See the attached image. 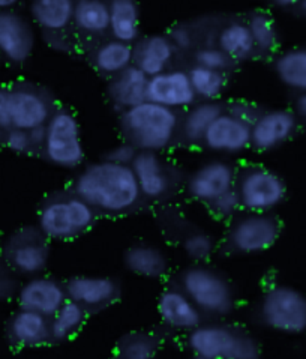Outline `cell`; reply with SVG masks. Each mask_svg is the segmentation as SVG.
I'll return each instance as SVG.
<instances>
[{
	"mask_svg": "<svg viewBox=\"0 0 306 359\" xmlns=\"http://www.w3.org/2000/svg\"><path fill=\"white\" fill-rule=\"evenodd\" d=\"M72 191L97 212L111 217L132 212L143 200L132 167L105 158L83 168L74 181Z\"/></svg>",
	"mask_w": 306,
	"mask_h": 359,
	"instance_id": "obj_1",
	"label": "cell"
},
{
	"mask_svg": "<svg viewBox=\"0 0 306 359\" xmlns=\"http://www.w3.org/2000/svg\"><path fill=\"white\" fill-rule=\"evenodd\" d=\"M181 123L177 110L152 101H144L120 114L125 140L147 152L167 151L181 134Z\"/></svg>",
	"mask_w": 306,
	"mask_h": 359,
	"instance_id": "obj_2",
	"label": "cell"
},
{
	"mask_svg": "<svg viewBox=\"0 0 306 359\" xmlns=\"http://www.w3.org/2000/svg\"><path fill=\"white\" fill-rule=\"evenodd\" d=\"M95 210L74 191L46 198L38 210V229L50 241L67 242L89 231L97 221Z\"/></svg>",
	"mask_w": 306,
	"mask_h": 359,
	"instance_id": "obj_3",
	"label": "cell"
},
{
	"mask_svg": "<svg viewBox=\"0 0 306 359\" xmlns=\"http://www.w3.org/2000/svg\"><path fill=\"white\" fill-rule=\"evenodd\" d=\"M194 359H260L261 346L251 334L225 323H202L188 332Z\"/></svg>",
	"mask_w": 306,
	"mask_h": 359,
	"instance_id": "obj_4",
	"label": "cell"
},
{
	"mask_svg": "<svg viewBox=\"0 0 306 359\" xmlns=\"http://www.w3.org/2000/svg\"><path fill=\"white\" fill-rule=\"evenodd\" d=\"M181 289L207 316L223 318L236 307V293L231 283L219 271L202 263L181 273Z\"/></svg>",
	"mask_w": 306,
	"mask_h": 359,
	"instance_id": "obj_5",
	"label": "cell"
},
{
	"mask_svg": "<svg viewBox=\"0 0 306 359\" xmlns=\"http://www.w3.org/2000/svg\"><path fill=\"white\" fill-rule=\"evenodd\" d=\"M258 316L272 331L287 335L306 332V294L288 284H272L260 299Z\"/></svg>",
	"mask_w": 306,
	"mask_h": 359,
	"instance_id": "obj_6",
	"label": "cell"
},
{
	"mask_svg": "<svg viewBox=\"0 0 306 359\" xmlns=\"http://www.w3.org/2000/svg\"><path fill=\"white\" fill-rule=\"evenodd\" d=\"M42 152L47 160L59 168L74 170L83 164L84 151L81 126L71 109H56L46 123V140Z\"/></svg>",
	"mask_w": 306,
	"mask_h": 359,
	"instance_id": "obj_7",
	"label": "cell"
},
{
	"mask_svg": "<svg viewBox=\"0 0 306 359\" xmlns=\"http://www.w3.org/2000/svg\"><path fill=\"white\" fill-rule=\"evenodd\" d=\"M236 193L245 212H272L287 197V184L275 170L251 164L237 172Z\"/></svg>",
	"mask_w": 306,
	"mask_h": 359,
	"instance_id": "obj_8",
	"label": "cell"
},
{
	"mask_svg": "<svg viewBox=\"0 0 306 359\" xmlns=\"http://www.w3.org/2000/svg\"><path fill=\"white\" fill-rule=\"evenodd\" d=\"M281 236V223L272 212H245L235 217L227 235L230 250L240 256L266 252Z\"/></svg>",
	"mask_w": 306,
	"mask_h": 359,
	"instance_id": "obj_9",
	"label": "cell"
},
{
	"mask_svg": "<svg viewBox=\"0 0 306 359\" xmlns=\"http://www.w3.org/2000/svg\"><path fill=\"white\" fill-rule=\"evenodd\" d=\"M53 111L55 109L46 90L34 84H18L9 88L11 128L32 131L38 126H44Z\"/></svg>",
	"mask_w": 306,
	"mask_h": 359,
	"instance_id": "obj_10",
	"label": "cell"
},
{
	"mask_svg": "<svg viewBox=\"0 0 306 359\" xmlns=\"http://www.w3.org/2000/svg\"><path fill=\"white\" fill-rule=\"evenodd\" d=\"M9 265L18 273L35 277L46 271L50 260L47 238L38 227H23L9 239L6 248Z\"/></svg>",
	"mask_w": 306,
	"mask_h": 359,
	"instance_id": "obj_11",
	"label": "cell"
},
{
	"mask_svg": "<svg viewBox=\"0 0 306 359\" xmlns=\"http://www.w3.org/2000/svg\"><path fill=\"white\" fill-rule=\"evenodd\" d=\"M237 170L225 160H209L198 165L186 181V193L195 202L209 206L215 198L235 189Z\"/></svg>",
	"mask_w": 306,
	"mask_h": 359,
	"instance_id": "obj_12",
	"label": "cell"
},
{
	"mask_svg": "<svg viewBox=\"0 0 306 359\" xmlns=\"http://www.w3.org/2000/svg\"><path fill=\"white\" fill-rule=\"evenodd\" d=\"M299 118L287 109H272L258 114L251 123V147L258 152L275 151L298 133Z\"/></svg>",
	"mask_w": 306,
	"mask_h": 359,
	"instance_id": "obj_13",
	"label": "cell"
},
{
	"mask_svg": "<svg viewBox=\"0 0 306 359\" xmlns=\"http://www.w3.org/2000/svg\"><path fill=\"white\" fill-rule=\"evenodd\" d=\"M35 50L30 21L14 9L0 11V55L13 65H23Z\"/></svg>",
	"mask_w": 306,
	"mask_h": 359,
	"instance_id": "obj_14",
	"label": "cell"
},
{
	"mask_svg": "<svg viewBox=\"0 0 306 359\" xmlns=\"http://www.w3.org/2000/svg\"><path fill=\"white\" fill-rule=\"evenodd\" d=\"M195 93L188 71L167 69L147 81V101L181 110L195 104Z\"/></svg>",
	"mask_w": 306,
	"mask_h": 359,
	"instance_id": "obj_15",
	"label": "cell"
},
{
	"mask_svg": "<svg viewBox=\"0 0 306 359\" xmlns=\"http://www.w3.org/2000/svg\"><path fill=\"white\" fill-rule=\"evenodd\" d=\"M203 144L215 154L239 155L251 147V123L224 110L210 125Z\"/></svg>",
	"mask_w": 306,
	"mask_h": 359,
	"instance_id": "obj_16",
	"label": "cell"
},
{
	"mask_svg": "<svg viewBox=\"0 0 306 359\" xmlns=\"http://www.w3.org/2000/svg\"><path fill=\"white\" fill-rule=\"evenodd\" d=\"M131 167L143 198L161 200L173 191V170L158 152L139 151Z\"/></svg>",
	"mask_w": 306,
	"mask_h": 359,
	"instance_id": "obj_17",
	"label": "cell"
},
{
	"mask_svg": "<svg viewBox=\"0 0 306 359\" xmlns=\"http://www.w3.org/2000/svg\"><path fill=\"white\" fill-rule=\"evenodd\" d=\"M67 299L65 284L44 276L30 277L18 290L20 309L35 311L48 319Z\"/></svg>",
	"mask_w": 306,
	"mask_h": 359,
	"instance_id": "obj_18",
	"label": "cell"
},
{
	"mask_svg": "<svg viewBox=\"0 0 306 359\" xmlns=\"http://www.w3.org/2000/svg\"><path fill=\"white\" fill-rule=\"evenodd\" d=\"M65 287L68 299L86 310L105 309L120 297V284L107 276H76Z\"/></svg>",
	"mask_w": 306,
	"mask_h": 359,
	"instance_id": "obj_19",
	"label": "cell"
},
{
	"mask_svg": "<svg viewBox=\"0 0 306 359\" xmlns=\"http://www.w3.org/2000/svg\"><path fill=\"white\" fill-rule=\"evenodd\" d=\"M158 316L167 328L191 332L203 323V313L181 287H167L158 298Z\"/></svg>",
	"mask_w": 306,
	"mask_h": 359,
	"instance_id": "obj_20",
	"label": "cell"
},
{
	"mask_svg": "<svg viewBox=\"0 0 306 359\" xmlns=\"http://www.w3.org/2000/svg\"><path fill=\"white\" fill-rule=\"evenodd\" d=\"M8 335L18 347H41L51 341L50 319L35 311L20 309L8 322Z\"/></svg>",
	"mask_w": 306,
	"mask_h": 359,
	"instance_id": "obj_21",
	"label": "cell"
},
{
	"mask_svg": "<svg viewBox=\"0 0 306 359\" xmlns=\"http://www.w3.org/2000/svg\"><path fill=\"white\" fill-rule=\"evenodd\" d=\"M176 53L168 35H149L134 47V67L141 69L147 77H153L168 69Z\"/></svg>",
	"mask_w": 306,
	"mask_h": 359,
	"instance_id": "obj_22",
	"label": "cell"
},
{
	"mask_svg": "<svg viewBox=\"0 0 306 359\" xmlns=\"http://www.w3.org/2000/svg\"><path fill=\"white\" fill-rule=\"evenodd\" d=\"M149 77L137 67H130L113 77L109 86V97L116 109L125 111L147 101Z\"/></svg>",
	"mask_w": 306,
	"mask_h": 359,
	"instance_id": "obj_23",
	"label": "cell"
},
{
	"mask_svg": "<svg viewBox=\"0 0 306 359\" xmlns=\"http://www.w3.org/2000/svg\"><path fill=\"white\" fill-rule=\"evenodd\" d=\"M77 0H30L29 13L34 23L46 32H62L74 21Z\"/></svg>",
	"mask_w": 306,
	"mask_h": 359,
	"instance_id": "obj_24",
	"label": "cell"
},
{
	"mask_svg": "<svg viewBox=\"0 0 306 359\" xmlns=\"http://www.w3.org/2000/svg\"><path fill=\"white\" fill-rule=\"evenodd\" d=\"M125 266L141 278H162L168 269V259L161 248L151 244H135L125 252Z\"/></svg>",
	"mask_w": 306,
	"mask_h": 359,
	"instance_id": "obj_25",
	"label": "cell"
},
{
	"mask_svg": "<svg viewBox=\"0 0 306 359\" xmlns=\"http://www.w3.org/2000/svg\"><path fill=\"white\" fill-rule=\"evenodd\" d=\"M110 32L114 39L123 42L139 41L141 30L140 5L137 0H109Z\"/></svg>",
	"mask_w": 306,
	"mask_h": 359,
	"instance_id": "obj_26",
	"label": "cell"
},
{
	"mask_svg": "<svg viewBox=\"0 0 306 359\" xmlns=\"http://www.w3.org/2000/svg\"><path fill=\"white\" fill-rule=\"evenodd\" d=\"M224 111L223 104L218 101H200L193 104L185 113L181 123V134L188 144L203 143L210 125Z\"/></svg>",
	"mask_w": 306,
	"mask_h": 359,
	"instance_id": "obj_27",
	"label": "cell"
},
{
	"mask_svg": "<svg viewBox=\"0 0 306 359\" xmlns=\"http://www.w3.org/2000/svg\"><path fill=\"white\" fill-rule=\"evenodd\" d=\"M92 63L95 69L104 74V76L116 77L118 74L134 65V47L128 42L114 38L105 41L104 44L95 50Z\"/></svg>",
	"mask_w": 306,
	"mask_h": 359,
	"instance_id": "obj_28",
	"label": "cell"
},
{
	"mask_svg": "<svg viewBox=\"0 0 306 359\" xmlns=\"http://www.w3.org/2000/svg\"><path fill=\"white\" fill-rule=\"evenodd\" d=\"M218 47L233 62H245L257 51L249 27L244 21H230L221 29Z\"/></svg>",
	"mask_w": 306,
	"mask_h": 359,
	"instance_id": "obj_29",
	"label": "cell"
},
{
	"mask_svg": "<svg viewBox=\"0 0 306 359\" xmlns=\"http://www.w3.org/2000/svg\"><path fill=\"white\" fill-rule=\"evenodd\" d=\"M279 81L293 90L306 92V47H293L277 56L273 62Z\"/></svg>",
	"mask_w": 306,
	"mask_h": 359,
	"instance_id": "obj_30",
	"label": "cell"
},
{
	"mask_svg": "<svg viewBox=\"0 0 306 359\" xmlns=\"http://www.w3.org/2000/svg\"><path fill=\"white\" fill-rule=\"evenodd\" d=\"M74 25L86 35H104L110 30V8L105 0H77Z\"/></svg>",
	"mask_w": 306,
	"mask_h": 359,
	"instance_id": "obj_31",
	"label": "cell"
},
{
	"mask_svg": "<svg viewBox=\"0 0 306 359\" xmlns=\"http://www.w3.org/2000/svg\"><path fill=\"white\" fill-rule=\"evenodd\" d=\"M86 316L88 310L83 305L67 299L50 318L51 341H65L72 339L83 328Z\"/></svg>",
	"mask_w": 306,
	"mask_h": 359,
	"instance_id": "obj_32",
	"label": "cell"
},
{
	"mask_svg": "<svg viewBox=\"0 0 306 359\" xmlns=\"http://www.w3.org/2000/svg\"><path fill=\"white\" fill-rule=\"evenodd\" d=\"M195 97L202 101H216L227 89L225 72L194 65L188 71Z\"/></svg>",
	"mask_w": 306,
	"mask_h": 359,
	"instance_id": "obj_33",
	"label": "cell"
},
{
	"mask_svg": "<svg viewBox=\"0 0 306 359\" xmlns=\"http://www.w3.org/2000/svg\"><path fill=\"white\" fill-rule=\"evenodd\" d=\"M160 340L152 332L137 331L126 334L116 347L118 359H155Z\"/></svg>",
	"mask_w": 306,
	"mask_h": 359,
	"instance_id": "obj_34",
	"label": "cell"
},
{
	"mask_svg": "<svg viewBox=\"0 0 306 359\" xmlns=\"http://www.w3.org/2000/svg\"><path fill=\"white\" fill-rule=\"evenodd\" d=\"M249 32L254 39L257 51L270 53L278 47L279 34L273 17L266 11H256L246 21Z\"/></svg>",
	"mask_w": 306,
	"mask_h": 359,
	"instance_id": "obj_35",
	"label": "cell"
},
{
	"mask_svg": "<svg viewBox=\"0 0 306 359\" xmlns=\"http://www.w3.org/2000/svg\"><path fill=\"white\" fill-rule=\"evenodd\" d=\"M182 250L186 257L203 263L214 256L215 239L204 230H193L183 236Z\"/></svg>",
	"mask_w": 306,
	"mask_h": 359,
	"instance_id": "obj_36",
	"label": "cell"
},
{
	"mask_svg": "<svg viewBox=\"0 0 306 359\" xmlns=\"http://www.w3.org/2000/svg\"><path fill=\"white\" fill-rule=\"evenodd\" d=\"M194 60L195 65L198 67L221 72H227L231 67V63H233V60H231L218 46H204L202 48H197Z\"/></svg>",
	"mask_w": 306,
	"mask_h": 359,
	"instance_id": "obj_37",
	"label": "cell"
},
{
	"mask_svg": "<svg viewBox=\"0 0 306 359\" xmlns=\"http://www.w3.org/2000/svg\"><path fill=\"white\" fill-rule=\"evenodd\" d=\"M209 209L212 210V214L215 217H218L221 219H228V218L237 217L242 206H240V200H239L236 189H230V191L215 198L214 202L209 205Z\"/></svg>",
	"mask_w": 306,
	"mask_h": 359,
	"instance_id": "obj_38",
	"label": "cell"
},
{
	"mask_svg": "<svg viewBox=\"0 0 306 359\" xmlns=\"http://www.w3.org/2000/svg\"><path fill=\"white\" fill-rule=\"evenodd\" d=\"M4 143L11 152L18 154V155H26L35 149L34 143H32L29 131L18 130V128L6 130L5 137H4Z\"/></svg>",
	"mask_w": 306,
	"mask_h": 359,
	"instance_id": "obj_39",
	"label": "cell"
},
{
	"mask_svg": "<svg viewBox=\"0 0 306 359\" xmlns=\"http://www.w3.org/2000/svg\"><path fill=\"white\" fill-rule=\"evenodd\" d=\"M168 38H170L172 44L179 51H188L194 48L195 44V35L193 29L185 25H176L168 32Z\"/></svg>",
	"mask_w": 306,
	"mask_h": 359,
	"instance_id": "obj_40",
	"label": "cell"
},
{
	"mask_svg": "<svg viewBox=\"0 0 306 359\" xmlns=\"http://www.w3.org/2000/svg\"><path fill=\"white\" fill-rule=\"evenodd\" d=\"M137 154H139V149H137V147L128 140H123L119 144H114L111 147L107 156H105V160L118 163L122 165H131L135 160Z\"/></svg>",
	"mask_w": 306,
	"mask_h": 359,
	"instance_id": "obj_41",
	"label": "cell"
},
{
	"mask_svg": "<svg viewBox=\"0 0 306 359\" xmlns=\"http://www.w3.org/2000/svg\"><path fill=\"white\" fill-rule=\"evenodd\" d=\"M227 111H230L231 114L237 116L239 119L245 121L248 123H252L257 118L258 114L263 111V110H258L256 107V104L252 102H246V101H236V102H231L228 105Z\"/></svg>",
	"mask_w": 306,
	"mask_h": 359,
	"instance_id": "obj_42",
	"label": "cell"
},
{
	"mask_svg": "<svg viewBox=\"0 0 306 359\" xmlns=\"http://www.w3.org/2000/svg\"><path fill=\"white\" fill-rule=\"evenodd\" d=\"M0 126L6 131L11 128L9 88H0Z\"/></svg>",
	"mask_w": 306,
	"mask_h": 359,
	"instance_id": "obj_43",
	"label": "cell"
},
{
	"mask_svg": "<svg viewBox=\"0 0 306 359\" xmlns=\"http://www.w3.org/2000/svg\"><path fill=\"white\" fill-rule=\"evenodd\" d=\"M32 143H34V147H42L46 140V125L44 126H38V128L29 131Z\"/></svg>",
	"mask_w": 306,
	"mask_h": 359,
	"instance_id": "obj_44",
	"label": "cell"
},
{
	"mask_svg": "<svg viewBox=\"0 0 306 359\" xmlns=\"http://www.w3.org/2000/svg\"><path fill=\"white\" fill-rule=\"evenodd\" d=\"M294 113H296L299 119L306 122V92L300 93L296 102H294Z\"/></svg>",
	"mask_w": 306,
	"mask_h": 359,
	"instance_id": "obj_45",
	"label": "cell"
},
{
	"mask_svg": "<svg viewBox=\"0 0 306 359\" xmlns=\"http://www.w3.org/2000/svg\"><path fill=\"white\" fill-rule=\"evenodd\" d=\"M302 0H272V4L278 8H291L298 6Z\"/></svg>",
	"mask_w": 306,
	"mask_h": 359,
	"instance_id": "obj_46",
	"label": "cell"
},
{
	"mask_svg": "<svg viewBox=\"0 0 306 359\" xmlns=\"http://www.w3.org/2000/svg\"><path fill=\"white\" fill-rule=\"evenodd\" d=\"M20 0H0V11L2 9H13Z\"/></svg>",
	"mask_w": 306,
	"mask_h": 359,
	"instance_id": "obj_47",
	"label": "cell"
},
{
	"mask_svg": "<svg viewBox=\"0 0 306 359\" xmlns=\"http://www.w3.org/2000/svg\"><path fill=\"white\" fill-rule=\"evenodd\" d=\"M296 8L299 9V13L306 18V0H302V2Z\"/></svg>",
	"mask_w": 306,
	"mask_h": 359,
	"instance_id": "obj_48",
	"label": "cell"
},
{
	"mask_svg": "<svg viewBox=\"0 0 306 359\" xmlns=\"http://www.w3.org/2000/svg\"><path fill=\"white\" fill-rule=\"evenodd\" d=\"M5 130L2 128V126H0V142H4V137H5Z\"/></svg>",
	"mask_w": 306,
	"mask_h": 359,
	"instance_id": "obj_49",
	"label": "cell"
},
{
	"mask_svg": "<svg viewBox=\"0 0 306 359\" xmlns=\"http://www.w3.org/2000/svg\"><path fill=\"white\" fill-rule=\"evenodd\" d=\"M0 59H2V55H0Z\"/></svg>",
	"mask_w": 306,
	"mask_h": 359,
	"instance_id": "obj_50",
	"label": "cell"
}]
</instances>
